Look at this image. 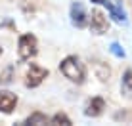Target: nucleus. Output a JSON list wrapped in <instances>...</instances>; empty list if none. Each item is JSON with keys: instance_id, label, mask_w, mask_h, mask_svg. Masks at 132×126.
Listing matches in <instances>:
<instances>
[{"instance_id": "nucleus-1", "label": "nucleus", "mask_w": 132, "mask_h": 126, "mask_svg": "<svg viewBox=\"0 0 132 126\" xmlns=\"http://www.w3.org/2000/svg\"><path fill=\"white\" fill-rule=\"evenodd\" d=\"M60 71L63 73L65 78H69L75 84H82L86 80V67L77 56H67L60 63Z\"/></svg>"}, {"instance_id": "nucleus-2", "label": "nucleus", "mask_w": 132, "mask_h": 126, "mask_svg": "<svg viewBox=\"0 0 132 126\" xmlns=\"http://www.w3.org/2000/svg\"><path fill=\"white\" fill-rule=\"evenodd\" d=\"M38 53V40H36L35 34L25 33L19 37V42H17V56H19L21 61H29Z\"/></svg>"}, {"instance_id": "nucleus-3", "label": "nucleus", "mask_w": 132, "mask_h": 126, "mask_svg": "<svg viewBox=\"0 0 132 126\" xmlns=\"http://www.w3.org/2000/svg\"><path fill=\"white\" fill-rule=\"evenodd\" d=\"M48 76V69L36 65V63H31L29 69L25 73V86L27 88H36L44 82V78Z\"/></svg>"}, {"instance_id": "nucleus-4", "label": "nucleus", "mask_w": 132, "mask_h": 126, "mask_svg": "<svg viewBox=\"0 0 132 126\" xmlns=\"http://www.w3.org/2000/svg\"><path fill=\"white\" fill-rule=\"evenodd\" d=\"M88 21H90L88 23L90 31H92L94 34H105L109 31V21H107V17L103 15V12H100V10H92Z\"/></svg>"}, {"instance_id": "nucleus-5", "label": "nucleus", "mask_w": 132, "mask_h": 126, "mask_svg": "<svg viewBox=\"0 0 132 126\" xmlns=\"http://www.w3.org/2000/svg\"><path fill=\"white\" fill-rule=\"evenodd\" d=\"M103 6L107 8L109 17L119 25H126V13H125V6L121 0H103Z\"/></svg>"}, {"instance_id": "nucleus-6", "label": "nucleus", "mask_w": 132, "mask_h": 126, "mask_svg": "<svg viewBox=\"0 0 132 126\" xmlns=\"http://www.w3.org/2000/svg\"><path fill=\"white\" fill-rule=\"evenodd\" d=\"M71 23L77 27V29H84L88 25V15H86V10L82 6V2H73L71 4Z\"/></svg>"}, {"instance_id": "nucleus-7", "label": "nucleus", "mask_w": 132, "mask_h": 126, "mask_svg": "<svg viewBox=\"0 0 132 126\" xmlns=\"http://www.w3.org/2000/svg\"><path fill=\"white\" fill-rule=\"evenodd\" d=\"M17 105V96L13 92H8V90H0V113L10 115L13 113Z\"/></svg>"}, {"instance_id": "nucleus-8", "label": "nucleus", "mask_w": 132, "mask_h": 126, "mask_svg": "<svg viewBox=\"0 0 132 126\" xmlns=\"http://www.w3.org/2000/svg\"><path fill=\"white\" fill-rule=\"evenodd\" d=\"M103 109H105V100L103 97H92L88 103H86V107H84V115L86 116H100L103 113Z\"/></svg>"}, {"instance_id": "nucleus-9", "label": "nucleus", "mask_w": 132, "mask_h": 126, "mask_svg": "<svg viewBox=\"0 0 132 126\" xmlns=\"http://www.w3.org/2000/svg\"><path fill=\"white\" fill-rule=\"evenodd\" d=\"M121 94L126 100H132V69H126L121 82Z\"/></svg>"}, {"instance_id": "nucleus-10", "label": "nucleus", "mask_w": 132, "mask_h": 126, "mask_svg": "<svg viewBox=\"0 0 132 126\" xmlns=\"http://www.w3.org/2000/svg\"><path fill=\"white\" fill-rule=\"evenodd\" d=\"M94 73H96V76L102 82H107L109 76H111V69H109V65L103 63V61H94Z\"/></svg>"}, {"instance_id": "nucleus-11", "label": "nucleus", "mask_w": 132, "mask_h": 126, "mask_svg": "<svg viewBox=\"0 0 132 126\" xmlns=\"http://www.w3.org/2000/svg\"><path fill=\"white\" fill-rule=\"evenodd\" d=\"M50 122V116H46L40 111H35L33 115H29L25 119V124H48Z\"/></svg>"}, {"instance_id": "nucleus-12", "label": "nucleus", "mask_w": 132, "mask_h": 126, "mask_svg": "<svg viewBox=\"0 0 132 126\" xmlns=\"http://www.w3.org/2000/svg\"><path fill=\"white\" fill-rule=\"evenodd\" d=\"M12 78H13V65L10 63V65H6L0 71V86H2V84H10Z\"/></svg>"}, {"instance_id": "nucleus-13", "label": "nucleus", "mask_w": 132, "mask_h": 126, "mask_svg": "<svg viewBox=\"0 0 132 126\" xmlns=\"http://www.w3.org/2000/svg\"><path fill=\"white\" fill-rule=\"evenodd\" d=\"M50 122H52V124H63V126H71V124H73L71 119H69L65 113H56L52 119H50Z\"/></svg>"}, {"instance_id": "nucleus-14", "label": "nucleus", "mask_w": 132, "mask_h": 126, "mask_svg": "<svg viewBox=\"0 0 132 126\" xmlns=\"http://www.w3.org/2000/svg\"><path fill=\"white\" fill-rule=\"evenodd\" d=\"M109 52H111L115 57H119V59H122V57L126 56L125 50L121 48V44H119V42H111V46H109Z\"/></svg>"}, {"instance_id": "nucleus-15", "label": "nucleus", "mask_w": 132, "mask_h": 126, "mask_svg": "<svg viewBox=\"0 0 132 126\" xmlns=\"http://www.w3.org/2000/svg\"><path fill=\"white\" fill-rule=\"evenodd\" d=\"M90 2H94V4H103V0H90Z\"/></svg>"}, {"instance_id": "nucleus-16", "label": "nucleus", "mask_w": 132, "mask_h": 126, "mask_svg": "<svg viewBox=\"0 0 132 126\" xmlns=\"http://www.w3.org/2000/svg\"><path fill=\"white\" fill-rule=\"evenodd\" d=\"M0 56H2V48H0Z\"/></svg>"}]
</instances>
